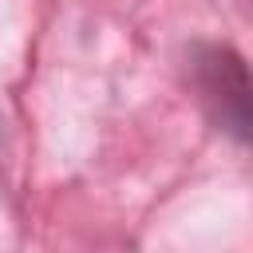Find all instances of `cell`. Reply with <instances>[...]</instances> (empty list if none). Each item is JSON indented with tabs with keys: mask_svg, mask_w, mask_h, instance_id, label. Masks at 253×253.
<instances>
[{
	"mask_svg": "<svg viewBox=\"0 0 253 253\" xmlns=\"http://www.w3.org/2000/svg\"><path fill=\"white\" fill-rule=\"evenodd\" d=\"M190 87L217 130L237 146L249 138V79L245 59L229 43H194L190 51Z\"/></svg>",
	"mask_w": 253,
	"mask_h": 253,
	"instance_id": "6da1fadb",
	"label": "cell"
}]
</instances>
